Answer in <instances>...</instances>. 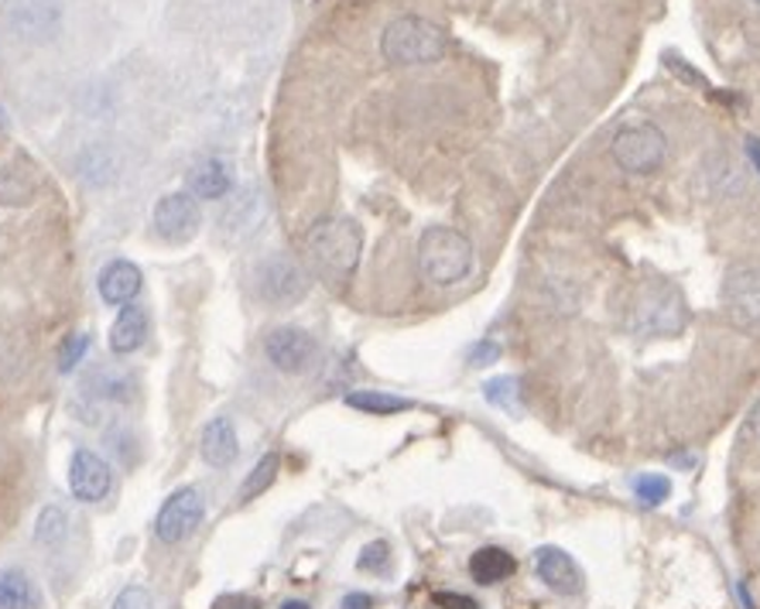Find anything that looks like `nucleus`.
Here are the masks:
<instances>
[{"mask_svg":"<svg viewBox=\"0 0 760 609\" xmlns=\"http://www.w3.org/2000/svg\"><path fill=\"white\" fill-rule=\"evenodd\" d=\"M347 405L357 408V411H367V415H398V411L411 408V401L384 395V390H350Z\"/></svg>","mask_w":760,"mask_h":609,"instance_id":"nucleus-22","label":"nucleus"},{"mask_svg":"<svg viewBox=\"0 0 760 609\" xmlns=\"http://www.w3.org/2000/svg\"><path fill=\"white\" fill-rule=\"evenodd\" d=\"M633 493H638V500H641V503L658 507V503H664V500L671 497V480H668V476H658V472L641 476V480L633 483Z\"/></svg>","mask_w":760,"mask_h":609,"instance_id":"nucleus-24","label":"nucleus"},{"mask_svg":"<svg viewBox=\"0 0 760 609\" xmlns=\"http://www.w3.org/2000/svg\"><path fill=\"white\" fill-rule=\"evenodd\" d=\"M148 336V316L144 309H138V304H123V309L117 312L113 326H110V350L113 353H134L141 350V342Z\"/></svg>","mask_w":760,"mask_h":609,"instance_id":"nucleus-16","label":"nucleus"},{"mask_svg":"<svg viewBox=\"0 0 760 609\" xmlns=\"http://www.w3.org/2000/svg\"><path fill=\"white\" fill-rule=\"evenodd\" d=\"M206 517V500L199 490L186 487L179 493H172L164 500V507L158 510V520H154V535L164 541V545H179L186 541Z\"/></svg>","mask_w":760,"mask_h":609,"instance_id":"nucleus-6","label":"nucleus"},{"mask_svg":"<svg viewBox=\"0 0 760 609\" xmlns=\"http://www.w3.org/2000/svg\"><path fill=\"white\" fill-rule=\"evenodd\" d=\"M668 154V141L654 123H630L613 138V161L630 176H651Z\"/></svg>","mask_w":760,"mask_h":609,"instance_id":"nucleus-4","label":"nucleus"},{"mask_svg":"<svg viewBox=\"0 0 760 609\" xmlns=\"http://www.w3.org/2000/svg\"><path fill=\"white\" fill-rule=\"evenodd\" d=\"M66 535H69V510H62V507H46L38 513V525H34V545H41V548H56V545H62L66 541Z\"/></svg>","mask_w":760,"mask_h":609,"instance_id":"nucleus-21","label":"nucleus"},{"mask_svg":"<svg viewBox=\"0 0 760 609\" xmlns=\"http://www.w3.org/2000/svg\"><path fill=\"white\" fill-rule=\"evenodd\" d=\"M436 606H442V609H480L470 596H459V592H436Z\"/></svg>","mask_w":760,"mask_h":609,"instance_id":"nucleus-29","label":"nucleus"},{"mask_svg":"<svg viewBox=\"0 0 760 609\" xmlns=\"http://www.w3.org/2000/svg\"><path fill=\"white\" fill-rule=\"evenodd\" d=\"M309 291V274L302 271V264L288 253H271L261 260L258 268V294L268 304H294L302 301Z\"/></svg>","mask_w":760,"mask_h":609,"instance_id":"nucleus-5","label":"nucleus"},{"mask_svg":"<svg viewBox=\"0 0 760 609\" xmlns=\"http://www.w3.org/2000/svg\"><path fill=\"white\" fill-rule=\"evenodd\" d=\"M747 154H750V161L760 168V141H757V138H750V141H747Z\"/></svg>","mask_w":760,"mask_h":609,"instance_id":"nucleus-33","label":"nucleus"},{"mask_svg":"<svg viewBox=\"0 0 760 609\" xmlns=\"http://www.w3.org/2000/svg\"><path fill=\"white\" fill-rule=\"evenodd\" d=\"M723 304L737 326H760V264H737L723 284Z\"/></svg>","mask_w":760,"mask_h":609,"instance_id":"nucleus-7","label":"nucleus"},{"mask_svg":"<svg viewBox=\"0 0 760 609\" xmlns=\"http://www.w3.org/2000/svg\"><path fill=\"white\" fill-rule=\"evenodd\" d=\"M370 606H373V599L363 596V592H350V596L343 599V609H370Z\"/></svg>","mask_w":760,"mask_h":609,"instance_id":"nucleus-32","label":"nucleus"},{"mask_svg":"<svg viewBox=\"0 0 760 609\" xmlns=\"http://www.w3.org/2000/svg\"><path fill=\"white\" fill-rule=\"evenodd\" d=\"M497 357H500V346H493V342H480L477 350H473V363L477 367H483V363H490Z\"/></svg>","mask_w":760,"mask_h":609,"instance_id":"nucleus-31","label":"nucleus"},{"mask_svg":"<svg viewBox=\"0 0 760 609\" xmlns=\"http://www.w3.org/2000/svg\"><path fill=\"white\" fill-rule=\"evenodd\" d=\"M306 260L319 281H326L329 288H340L350 281V274L360 264L363 253V233L353 220H319L306 240H302Z\"/></svg>","mask_w":760,"mask_h":609,"instance_id":"nucleus-1","label":"nucleus"},{"mask_svg":"<svg viewBox=\"0 0 760 609\" xmlns=\"http://www.w3.org/2000/svg\"><path fill=\"white\" fill-rule=\"evenodd\" d=\"M264 353L268 360L281 370V373H302L316 363L319 357V346L306 329H294V326H281L264 339Z\"/></svg>","mask_w":760,"mask_h":609,"instance_id":"nucleus-8","label":"nucleus"},{"mask_svg":"<svg viewBox=\"0 0 760 609\" xmlns=\"http://www.w3.org/2000/svg\"><path fill=\"white\" fill-rule=\"evenodd\" d=\"M14 24L24 38H52L59 28L56 0H28L24 8L14 11Z\"/></svg>","mask_w":760,"mask_h":609,"instance_id":"nucleus-18","label":"nucleus"},{"mask_svg":"<svg viewBox=\"0 0 760 609\" xmlns=\"http://www.w3.org/2000/svg\"><path fill=\"white\" fill-rule=\"evenodd\" d=\"M233 186L230 164L220 158H202L192 171H189V196L196 199H223Z\"/></svg>","mask_w":760,"mask_h":609,"instance_id":"nucleus-15","label":"nucleus"},{"mask_svg":"<svg viewBox=\"0 0 760 609\" xmlns=\"http://www.w3.org/2000/svg\"><path fill=\"white\" fill-rule=\"evenodd\" d=\"M278 469H281V459L278 456H264L258 466H253V472L243 480L240 487V500H250V497H261L274 480H278Z\"/></svg>","mask_w":760,"mask_h":609,"instance_id":"nucleus-23","label":"nucleus"},{"mask_svg":"<svg viewBox=\"0 0 760 609\" xmlns=\"http://www.w3.org/2000/svg\"><path fill=\"white\" fill-rule=\"evenodd\" d=\"M753 4H760V0H753Z\"/></svg>","mask_w":760,"mask_h":609,"instance_id":"nucleus-36","label":"nucleus"},{"mask_svg":"<svg viewBox=\"0 0 760 609\" xmlns=\"http://www.w3.org/2000/svg\"><path fill=\"white\" fill-rule=\"evenodd\" d=\"M388 561H391V548H388V541H370L363 551H360V569L363 572H384L388 569Z\"/></svg>","mask_w":760,"mask_h":609,"instance_id":"nucleus-27","label":"nucleus"},{"mask_svg":"<svg viewBox=\"0 0 760 609\" xmlns=\"http://www.w3.org/2000/svg\"><path fill=\"white\" fill-rule=\"evenodd\" d=\"M281 609H309V606H306V602H299V599H291V602H284Z\"/></svg>","mask_w":760,"mask_h":609,"instance_id":"nucleus-35","label":"nucleus"},{"mask_svg":"<svg viewBox=\"0 0 760 609\" xmlns=\"http://www.w3.org/2000/svg\"><path fill=\"white\" fill-rule=\"evenodd\" d=\"M202 459L209 466H230L240 456V439H237V428L230 418H213L202 428V446H199Z\"/></svg>","mask_w":760,"mask_h":609,"instance_id":"nucleus-13","label":"nucleus"},{"mask_svg":"<svg viewBox=\"0 0 760 609\" xmlns=\"http://www.w3.org/2000/svg\"><path fill=\"white\" fill-rule=\"evenodd\" d=\"M0 609H41V592L28 572L21 569L0 572Z\"/></svg>","mask_w":760,"mask_h":609,"instance_id":"nucleus-19","label":"nucleus"},{"mask_svg":"<svg viewBox=\"0 0 760 609\" xmlns=\"http://www.w3.org/2000/svg\"><path fill=\"white\" fill-rule=\"evenodd\" d=\"M380 52L394 66H426L446 56V31L426 18H398L384 28Z\"/></svg>","mask_w":760,"mask_h":609,"instance_id":"nucleus-3","label":"nucleus"},{"mask_svg":"<svg viewBox=\"0 0 760 609\" xmlns=\"http://www.w3.org/2000/svg\"><path fill=\"white\" fill-rule=\"evenodd\" d=\"M418 268L432 284H456L473 271V243L452 227H429L418 240Z\"/></svg>","mask_w":760,"mask_h":609,"instance_id":"nucleus-2","label":"nucleus"},{"mask_svg":"<svg viewBox=\"0 0 760 609\" xmlns=\"http://www.w3.org/2000/svg\"><path fill=\"white\" fill-rule=\"evenodd\" d=\"M110 609H154V599H151V592H148V589L131 586V589H123V592L113 599V606H110Z\"/></svg>","mask_w":760,"mask_h":609,"instance_id":"nucleus-28","label":"nucleus"},{"mask_svg":"<svg viewBox=\"0 0 760 609\" xmlns=\"http://www.w3.org/2000/svg\"><path fill=\"white\" fill-rule=\"evenodd\" d=\"M682 326H686V304L668 288L651 291L638 304V332H644V336H671Z\"/></svg>","mask_w":760,"mask_h":609,"instance_id":"nucleus-11","label":"nucleus"},{"mask_svg":"<svg viewBox=\"0 0 760 609\" xmlns=\"http://www.w3.org/2000/svg\"><path fill=\"white\" fill-rule=\"evenodd\" d=\"M141 291V271L131 260H110L100 274V294L110 304H131V298Z\"/></svg>","mask_w":760,"mask_h":609,"instance_id":"nucleus-14","label":"nucleus"},{"mask_svg":"<svg viewBox=\"0 0 760 609\" xmlns=\"http://www.w3.org/2000/svg\"><path fill=\"white\" fill-rule=\"evenodd\" d=\"M213 609H261L258 599H250L243 592H230V596H220Z\"/></svg>","mask_w":760,"mask_h":609,"instance_id":"nucleus-30","label":"nucleus"},{"mask_svg":"<svg viewBox=\"0 0 760 609\" xmlns=\"http://www.w3.org/2000/svg\"><path fill=\"white\" fill-rule=\"evenodd\" d=\"M34 171L21 161L14 164H0V206H21L34 199Z\"/></svg>","mask_w":760,"mask_h":609,"instance_id":"nucleus-20","label":"nucleus"},{"mask_svg":"<svg viewBox=\"0 0 760 609\" xmlns=\"http://www.w3.org/2000/svg\"><path fill=\"white\" fill-rule=\"evenodd\" d=\"M534 569H538V579L559 592V596H576L582 592V572L579 565L572 561V555H566L562 548H538L534 555Z\"/></svg>","mask_w":760,"mask_h":609,"instance_id":"nucleus-12","label":"nucleus"},{"mask_svg":"<svg viewBox=\"0 0 760 609\" xmlns=\"http://www.w3.org/2000/svg\"><path fill=\"white\" fill-rule=\"evenodd\" d=\"M87 350H90V336H87V332L69 336V339L62 342V353H59V370H62V373H72L76 363H79L82 357H87Z\"/></svg>","mask_w":760,"mask_h":609,"instance_id":"nucleus-25","label":"nucleus"},{"mask_svg":"<svg viewBox=\"0 0 760 609\" xmlns=\"http://www.w3.org/2000/svg\"><path fill=\"white\" fill-rule=\"evenodd\" d=\"M154 230L172 240V243H186L196 237L199 230V206L196 196L189 192H172V196H161L154 206Z\"/></svg>","mask_w":760,"mask_h":609,"instance_id":"nucleus-9","label":"nucleus"},{"mask_svg":"<svg viewBox=\"0 0 760 609\" xmlns=\"http://www.w3.org/2000/svg\"><path fill=\"white\" fill-rule=\"evenodd\" d=\"M483 390H487V401L497 405V408H514V401H518V380L514 377L490 380Z\"/></svg>","mask_w":760,"mask_h":609,"instance_id":"nucleus-26","label":"nucleus"},{"mask_svg":"<svg viewBox=\"0 0 760 609\" xmlns=\"http://www.w3.org/2000/svg\"><path fill=\"white\" fill-rule=\"evenodd\" d=\"M753 431H757V439H760V405L753 408Z\"/></svg>","mask_w":760,"mask_h":609,"instance_id":"nucleus-34","label":"nucleus"},{"mask_svg":"<svg viewBox=\"0 0 760 609\" xmlns=\"http://www.w3.org/2000/svg\"><path fill=\"white\" fill-rule=\"evenodd\" d=\"M110 483H113V472L107 466L103 456L90 452V449H79L69 462V490L76 500L82 503H97L110 493Z\"/></svg>","mask_w":760,"mask_h":609,"instance_id":"nucleus-10","label":"nucleus"},{"mask_svg":"<svg viewBox=\"0 0 760 609\" xmlns=\"http://www.w3.org/2000/svg\"><path fill=\"white\" fill-rule=\"evenodd\" d=\"M514 572H518L514 555H511V551H503V548H497V545H487V548H480V551L470 558V576H473V582H480V586H497V582H503V579H511Z\"/></svg>","mask_w":760,"mask_h":609,"instance_id":"nucleus-17","label":"nucleus"}]
</instances>
